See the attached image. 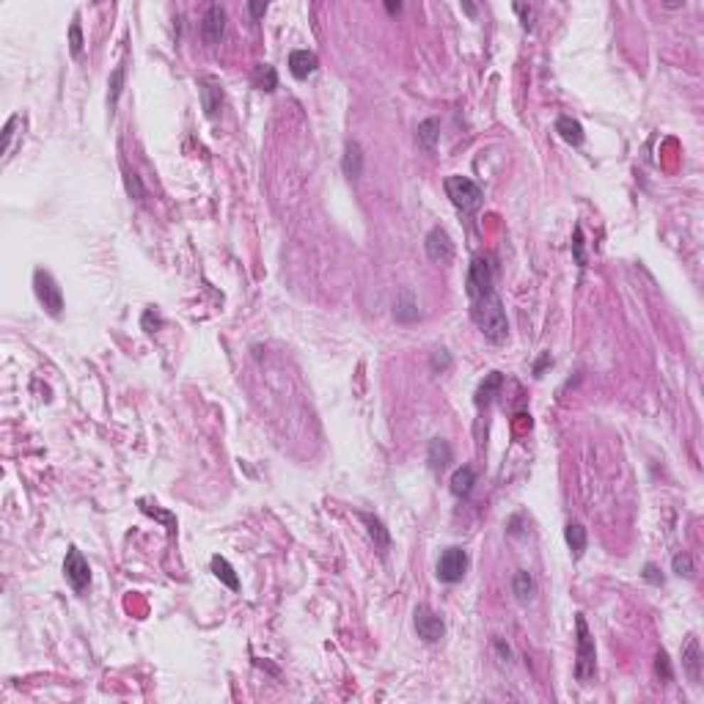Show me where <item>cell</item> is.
<instances>
[{
	"mask_svg": "<svg viewBox=\"0 0 704 704\" xmlns=\"http://www.w3.org/2000/svg\"><path fill=\"white\" fill-rule=\"evenodd\" d=\"M471 316H474V322L479 325L481 336H484L490 344H503V341L509 338L506 309H503V303H501V297H498L496 292L487 294V297H481V300H476L474 309H471Z\"/></svg>",
	"mask_w": 704,
	"mask_h": 704,
	"instance_id": "1",
	"label": "cell"
},
{
	"mask_svg": "<svg viewBox=\"0 0 704 704\" xmlns=\"http://www.w3.org/2000/svg\"><path fill=\"white\" fill-rule=\"evenodd\" d=\"M465 289L471 303H476L481 297L493 294L496 292V259L490 253H479L474 256L471 267H468V281H465Z\"/></svg>",
	"mask_w": 704,
	"mask_h": 704,
	"instance_id": "2",
	"label": "cell"
},
{
	"mask_svg": "<svg viewBox=\"0 0 704 704\" xmlns=\"http://www.w3.org/2000/svg\"><path fill=\"white\" fill-rule=\"evenodd\" d=\"M446 196L452 198V204H454L459 212H465V215H471V212H476L481 207V187L474 182V179H468V176H449L446 179Z\"/></svg>",
	"mask_w": 704,
	"mask_h": 704,
	"instance_id": "3",
	"label": "cell"
},
{
	"mask_svg": "<svg viewBox=\"0 0 704 704\" xmlns=\"http://www.w3.org/2000/svg\"><path fill=\"white\" fill-rule=\"evenodd\" d=\"M575 627H578V658H575V677L580 683H586L589 677H594V661H597V652H594V639L589 633V624L583 619V614L575 617Z\"/></svg>",
	"mask_w": 704,
	"mask_h": 704,
	"instance_id": "4",
	"label": "cell"
},
{
	"mask_svg": "<svg viewBox=\"0 0 704 704\" xmlns=\"http://www.w3.org/2000/svg\"><path fill=\"white\" fill-rule=\"evenodd\" d=\"M33 292H36L39 303L47 309L50 316H61L63 292H61V287H58V281H55L47 270H36V272H33Z\"/></svg>",
	"mask_w": 704,
	"mask_h": 704,
	"instance_id": "5",
	"label": "cell"
},
{
	"mask_svg": "<svg viewBox=\"0 0 704 704\" xmlns=\"http://www.w3.org/2000/svg\"><path fill=\"white\" fill-rule=\"evenodd\" d=\"M468 553L462 550V548H446L443 553H440V559H437V580H443V583H459V580L465 578V572H468Z\"/></svg>",
	"mask_w": 704,
	"mask_h": 704,
	"instance_id": "6",
	"label": "cell"
},
{
	"mask_svg": "<svg viewBox=\"0 0 704 704\" xmlns=\"http://www.w3.org/2000/svg\"><path fill=\"white\" fill-rule=\"evenodd\" d=\"M413 624H415L418 639H421V641H427V644H435V641H440V639L446 636V622L440 619L430 605H418V608H415L413 611Z\"/></svg>",
	"mask_w": 704,
	"mask_h": 704,
	"instance_id": "7",
	"label": "cell"
},
{
	"mask_svg": "<svg viewBox=\"0 0 704 704\" xmlns=\"http://www.w3.org/2000/svg\"><path fill=\"white\" fill-rule=\"evenodd\" d=\"M63 578L69 580V586L75 592H83L85 586L91 583V567L85 556L78 550V548H69L66 550V559H63Z\"/></svg>",
	"mask_w": 704,
	"mask_h": 704,
	"instance_id": "8",
	"label": "cell"
},
{
	"mask_svg": "<svg viewBox=\"0 0 704 704\" xmlns=\"http://www.w3.org/2000/svg\"><path fill=\"white\" fill-rule=\"evenodd\" d=\"M424 248H427V256H430L432 262H437V265H449V262L454 259V242H452L449 231L440 226H435L430 234H427Z\"/></svg>",
	"mask_w": 704,
	"mask_h": 704,
	"instance_id": "9",
	"label": "cell"
},
{
	"mask_svg": "<svg viewBox=\"0 0 704 704\" xmlns=\"http://www.w3.org/2000/svg\"><path fill=\"white\" fill-rule=\"evenodd\" d=\"M223 33H226V9L212 3V6H207L204 17H201V36H204L207 44H218L223 39Z\"/></svg>",
	"mask_w": 704,
	"mask_h": 704,
	"instance_id": "10",
	"label": "cell"
},
{
	"mask_svg": "<svg viewBox=\"0 0 704 704\" xmlns=\"http://www.w3.org/2000/svg\"><path fill=\"white\" fill-rule=\"evenodd\" d=\"M198 94H201V107L207 119H218L223 110V88L215 78H201L198 80Z\"/></svg>",
	"mask_w": 704,
	"mask_h": 704,
	"instance_id": "11",
	"label": "cell"
},
{
	"mask_svg": "<svg viewBox=\"0 0 704 704\" xmlns=\"http://www.w3.org/2000/svg\"><path fill=\"white\" fill-rule=\"evenodd\" d=\"M702 644L696 636H688L683 644V671L693 685L702 683Z\"/></svg>",
	"mask_w": 704,
	"mask_h": 704,
	"instance_id": "12",
	"label": "cell"
},
{
	"mask_svg": "<svg viewBox=\"0 0 704 704\" xmlns=\"http://www.w3.org/2000/svg\"><path fill=\"white\" fill-rule=\"evenodd\" d=\"M316 69H319V58H316V53H311V50H292L289 53L292 78L306 80V78H311Z\"/></svg>",
	"mask_w": 704,
	"mask_h": 704,
	"instance_id": "13",
	"label": "cell"
},
{
	"mask_svg": "<svg viewBox=\"0 0 704 704\" xmlns=\"http://www.w3.org/2000/svg\"><path fill=\"white\" fill-rule=\"evenodd\" d=\"M341 171L350 182H358L363 176V149L358 141H347L344 146V157H341Z\"/></svg>",
	"mask_w": 704,
	"mask_h": 704,
	"instance_id": "14",
	"label": "cell"
},
{
	"mask_svg": "<svg viewBox=\"0 0 704 704\" xmlns=\"http://www.w3.org/2000/svg\"><path fill=\"white\" fill-rule=\"evenodd\" d=\"M452 459H454L452 446L443 437H432L430 446H427V462H430V468L432 471H446L452 465Z\"/></svg>",
	"mask_w": 704,
	"mask_h": 704,
	"instance_id": "15",
	"label": "cell"
},
{
	"mask_svg": "<svg viewBox=\"0 0 704 704\" xmlns=\"http://www.w3.org/2000/svg\"><path fill=\"white\" fill-rule=\"evenodd\" d=\"M437 141H440V122L437 119H424L415 127V144L424 151H435Z\"/></svg>",
	"mask_w": 704,
	"mask_h": 704,
	"instance_id": "16",
	"label": "cell"
},
{
	"mask_svg": "<svg viewBox=\"0 0 704 704\" xmlns=\"http://www.w3.org/2000/svg\"><path fill=\"white\" fill-rule=\"evenodd\" d=\"M418 316H421V314H418V303L413 300V294H410V292H402L394 303V319L396 322H402V325H410V322H415Z\"/></svg>",
	"mask_w": 704,
	"mask_h": 704,
	"instance_id": "17",
	"label": "cell"
},
{
	"mask_svg": "<svg viewBox=\"0 0 704 704\" xmlns=\"http://www.w3.org/2000/svg\"><path fill=\"white\" fill-rule=\"evenodd\" d=\"M512 592H515L518 602H531L534 600V594H537V583H534V578H531V572H528V570H518V572L512 575Z\"/></svg>",
	"mask_w": 704,
	"mask_h": 704,
	"instance_id": "18",
	"label": "cell"
},
{
	"mask_svg": "<svg viewBox=\"0 0 704 704\" xmlns=\"http://www.w3.org/2000/svg\"><path fill=\"white\" fill-rule=\"evenodd\" d=\"M501 385H503V374L501 372H490L484 380H481V385L476 388V405L479 407H484V405H490L493 399L498 396L501 391Z\"/></svg>",
	"mask_w": 704,
	"mask_h": 704,
	"instance_id": "19",
	"label": "cell"
},
{
	"mask_svg": "<svg viewBox=\"0 0 704 704\" xmlns=\"http://www.w3.org/2000/svg\"><path fill=\"white\" fill-rule=\"evenodd\" d=\"M250 83H253V88H259L265 94H272L278 88V72L270 63H259L253 69V75H250Z\"/></svg>",
	"mask_w": 704,
	"mask_h": 704,
	"instance_id": "20",
	"label": "cell"
},
{
	"mask_svg": "<svg viewBox=\"0 0 704 704\" xmlns=\"http://www.w3.org/2000/svg\"><path fill=\"white\" fill-rule=\"evenodd\" d=\"M556 132L561 135V141H567L570 146L583 144V127H580V122L570 119V116H559L556 119Z\"/></svg>",
	"mask_w": 704,
	"mask_h": 704,
	"instance_id": "21",
	"label": "cell"
},
{
	"mask_svg": "<svg viewBox=\"0 0 704 704\" xmlns=\"http://www.w3.org/2000/svg\"><path fill=\"white\" fill-rule=\"evenodd\" d=\"M474 484H476V474H474V468L471 465H462V468H457L454 476H452V493L457 498H465L471 490H474Z\"/></svg>",
	"mask_w": 704,
	"mask_h": 704,
	"instance_id": "22",
	"label": "cell"
},
{
	"mask_svg": "<svg viewBox=\"0 0 704 704\" xmlns=\"http://www.w3.org/2000/svg\"><path fill=\"white\" fill-rule=\"evenodd\" d=\"M564 539H567V545H570V550H572V556L580 559L583 553H586V528L580 526V523H567L564 526Z\"/></svg>",
	"mask_w": 704,
	"mask_h": 704,
	"instance_id": "23",
	"label": "cell"
},
{
	"mask_svg": "<svg viewBox=\"0 0 704 704\" xmlns=\"http://www.w3.org/2000/svg\"><path fill=\"white\" fill-rule=\"evenodd\" d=\"M361 520L366 523V528H369V537L374 539V545H377L380 550H385V548L391 545V534H388V528L383 526V520L374 518V515H366V512H361Z\"/></svg>",
	"mask_w": 704,
	"mask_h": 704,
	"instance_id": "24",
	"label": "cell"
},
{
	"mask_svg": "<svg viewBox=\"0 0 704 704\" xmlns=\"http://www.w3.org/2000/svg\"><path fill=\"white\" fill-rule=\"evenodd\" d=\"M212 572H215V578L220 580V583H226L231 592H237V589H240V578H237L234 567H231L223 556H212Z\"/></svg>",
	"mask_w": 704,
	"mask_h": 704,
	"instance_id": "25",
	"label": "cell"
},
{
	"mask_svg": "<svg viewBox=\"0 0 704 704\" xmlns=\"http://www.w3.org/2000/svg\"><path fill=\"white\" fill-rule=\"evenodd\" d=\"M107 105H110V113L116 110L119 105V97H122V88H124V66H116L113 75H110V83H107Z\"/></svg>",
	"mask_w": 704,
	"mask_h": 704,
	"instance_id": "26",
	"label": "cell"
},
{
	"mask_svg": "<svg viewBox=\"0 0 704 704\" xmlns=\"http://www.w3.org/2000/svg\"><path fill=\"white\" fill-rule=\"evenodd\" d=\"M671 570H674V575H680V578H693V559H690L688 553H677V556L671 559Z\"/></svg>",
	"mask_w": 704,
	"mask_h": 704,
	"instance_id": "27",
	"label": "cell"
},
{
	"mask_svg": "<svg viewBox=\"0 0 704 704\" xmlns=\"http://www.w3.org/2000/svg\"><path fill=\"white\" fill-rule=\"evenodd\" d=\"M124 182H127V193H129L135 201H144L146 190H144V185H141V176H138V174H132V171H127Z\"/></svg>",
	"mask_w": 704,
	"mask_h": 704,
	"instance_id": "28",
	"label": "cell"
},
{
	"mask_svg": "<svg viewBox=\"0 0 704 704\" xmlns=\"http://www.w3.org/2000/svg\"><path fill=\"white\" fill-rule=\"evenodd\" d=\"M69 47H72V55L83 53V28H80L78 20L72 22V28H69Z\"/></svg>",
	"mask_w": 704,
	"mask_h": 704,
	"instance_id": "29",
	"label": "cell"
},
{
	"mask_svg": "<svg viewBox=\"0 0 704 704\" xmlns=\"http://www.w3.org/2000/svg\"><path fill=\"white\" fill-rule=\"evenodd\" d=\"M655 671H658V677L666 680V683L674 677V671H671V661H668V655H666L663 649L658 652V658H655Z\"/></svg>",
	"mask_w": 704,
	"mask_h": 704,
	"instance_id": "30",
	"label": "cell"
},
{
	"mask_svg": "<svg viewBox=\"0 0 704 704\" xmlns=\"http://www.w3.org/2000/svg\"><path fill=\"white\" fill-rule=\"evenodd\" d=\"M430 366H432V372H446V369L452 366V355H449V352L440 347V350L432 352V361H430Z\"/></svg>",
	"mask_w": 704,
	"mask_h": 704,
	"instance_id": "31",
	"label": "cell"
},
{
	"mask_svg": "<svg viewBox=\"0 0 704 704\" xmlns=\"http://www.w3.org/2000/svg\"><path fill=\"white\" fill-rule=\"evenodd\" d=\"M515 11H518L520 20H523V28H526V31H531V28H534V17H537L534 6H526V3H515Z\"/></svg>",
	"mask_w": 704,
	"mask_h": 704,
	"instance_id": "32",
	"label": "cell"
},
{
	"mask_svg": "<svg viewBox=\"0 0 704 704\" xmlns=\"http://www.w3.org/2000/svg\"><path fill=\"white\" fill-rule=\"evenodd\" d=\"M572 253H575V262L580 267H586V256H583V231L580 226L575 228V240H572Z\"/></svg>",
	"mask_w": 704,
	"mask_h": 704,
	"instance_id": "33",
	"label": "cell"
},
{
	"mask_svg": "<svg viewBox=\"0 0 704 704\" xmlns=\"http://www.w3.org/2000/svg\"><path fill=\"white\" fill-rule=\"evenodd\" d=\"M644 578L649 580V583H655V586H663V575L655 564H646V567H644Z\"/></svg>",
	"mask_w": 704,
	"mask_h": 704,
	"instance_id": "34",
	"label": "cell"
},
{
	"mask_svg": "<svg viewBox=\"0 0 704 704\" xmlns=\"http://www.w3.org/2000/svg\"><path fill=\"white\" fill-rule=\"evenodd\" d=\"M17 122H20V119L14 116V119H9V124H6V132H3V149H6V151L11 149V138H14V127H17Z\"/></svg>",
	"mask_w": 704,
	"mask_h": 704,
	"instance_id": "35",
	"label": "cell"
},
{
	"mask_svg": "<svg viewBox=\"0 0 704 704\" xmlns=\"http://www.w3.org/2000/svg\"><path fill=\"white\" fill-rule=\"evenodd\" d=\"M248 11L253 20H262L265 17V11H267V3H248Z\"/></svg>",
	"mask_w": 704,
	"mask_h": 704,
	"instance_id": "36",
	"label": "cell"
},
{
	"mask_svg": "<svg viewBox=\"0 0 704 704\" xmlns=\"http://www.w3.org/2000/svg\"><path fill=\"white\" fill-rule=\"evenodd\" d=\"M550 363H553V358H550V355L545 352V355H542V358H539V361H537V366H534V374H537V377H539V374L545 372V366H550Z\"/></svg>",
	"mask_w": 704,
	"mask_h": 704,
	"instance_id": "37",
	"label": "cell"
},
{
	"mask_svg": "<svg viewBox=\"0 0 704 704\" xmlns=\"http://www.w3.org/2000/svg\"><path fill=\"white\" fill-rule=\"evenodd\" d=\"M385 9H388V14H396V11H402V3H385Z\"/></svg>",
	"mask_w": 704,
	"mask_h": 704,
	"instance_id": "38",
	"label": "cell"
},
{
	"mask_svg": "<svg viewBox=\"0 0 704 704\" xmlns=\"http://www.w3.org/2000/svg\"><path fill=\"white\" fill-rule=\"evenodd\" d=\"M462 11H465V14H471V17H474V14H476V6H471V3H462Z\"/></svg>",
	"mask_w": 704,
	"mask_h": 704,
	"instance_id": "39",
	"label": "cell"
}]
</instances>
